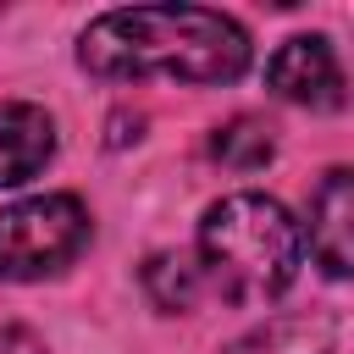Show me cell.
Segmentation results:
<instances>
[{
	"mask_svg": "<svg viewBox=\"0 0 354 354\" xmlns=\"http://www.w3.org/2000/svg\"><path fill=\"white\" fill-rule=\"evenodd\" d=\"M332 348H337V315H277L227 343V354H332Z\"/></svg>",
	"mask_w": 354,
	"mask_h": 354,
	"instance_id": "obj_7",
	"label": "cell"
},
{
	"mask_svg": "<svg viewBox=\"0 0 354 354\" xmlns=\"http://www.w3.org/2000/svg\"><path fill=\"white\" fill-rule=\"evenodd\" d=\"M77 61L100 77L232 83L249 72V33L205 6H127L83 28Z\"/></svg>",
	"mask_w": 354,
	"mask_h": 354,
	"instance_id": "obj_1",
	"label": "cell"
},
{
	"mask_svg": "<svg viewBox=\"0 0 354 354\" xmlns=\"http://www.w3.org/2000/svg\"><path fill=\"white\" fill-rule=\"evenodd\" d=\"M0 354H44V343L28 326H0Z\"/></svg>",
	"mask_w": 354,
	"mask_h": 354,
	"instance_id": "obj_10",
	"label": "cell"
},
{
	"mask_svg": "<svg viewBox=\"0 0 354 354\" xmlns=\"http://www.w3.org/2000/svg\"><path fill=\"white\" fill-rule=\"evenodd\" d=\"M310 254L326 277H348L354 266V171L332 166L310 194Z\"/></svg>",
	"mask_w": 354,
	"mask_h": 354,
	"instance_id": "obj_5",
	"label": "cell"
},
{
	"mask_svg": "<svg viewBox=\"0 0 354 354\" xmlns=\"http://www.w3.org/2000/svg\"><path fill=\"white\" fill-rule=\"evenodd\" d=\"M144 288L160 310H188L199 293H205V277L194 266V254H149L144 266Z\"/></svg>",
	"mask_w": 354,
	"mask_h": 354,
	"instance_id": "obj_8",
	"label": "cell"
},
{
	"mask_svg": "<svg viewBox=\"0 0 354 354\" xmlns=\"http://www.w3.org/2000/svg\"><path fill=\"white\" fill-rule=\"evenodd\" d=\"M55 155V122L28 100H0V188L28 183Z\"/></svg>",
	"mask_w": 354,
	"mask_h": 354,
	"instance_id": "obj_6",
	"label": "cell"
},
{
	"mask_svg": "<svg viewBox=\"0 0 354 354\" xmlns=\"http://www.w3.org/2000/svg\"><path fill=\"white\" fill-rule=\"evenodd\" d=\"M266 83H271L282 100L310 105V111H337V105H343V66H337V50H332L321 33L288 39V44L271 55Z\"/></svg>",
	"mask_w": 354,
	"mask_h": 354,
	"instance_id": "obj_4",
	"label": "cell"
},
{
	"mask_svg": "<svg viewBox=\"0 0 354 354\" xmlns=\"http://www.w3.org/2000/svg\"><path fill=\"white\" fill-rule=\"evenodd\" d=\"M271 155H277V144H271V133L254 116H238V122H227V127L210 133V160H221L232 171H260Z\"/></svg>",
	"mask_w": 354,
	"mask_h": 354,
	"instance_id": "obj_9",
	"label": "cell"
},
{
	"mask_svg": "<svg viewBox=\"0 0 354 354\" xmlns=\"http://www.w3.org/2000/svg\"><path fill=\"white\" fill-rule=\"evenodd\" d=\"M199 277L232 304L277 299L304 266L299 221L266 194H227L199 221Z\"/></svg>",
	"mask_w": 354,
	"mask_h": 354,
	"instance_id": "obj_2",
	"label": "cell"
},
{
	"mask_svg": "<svg viewBox=\"0 0 354 354\" xmlns=\"http://www.w3.org/2000/svg\"><path fill=\"white\" fill-rule=\"evenodd\" d=\"M88 243V210L72 194H33L0 205V282H39L66 271Z\"/></svg>",
	"mask_w": 354,
	"mask_h": 354,
	"instance_id": "obj_3",
	"label": "cell"
}]
</instances>
